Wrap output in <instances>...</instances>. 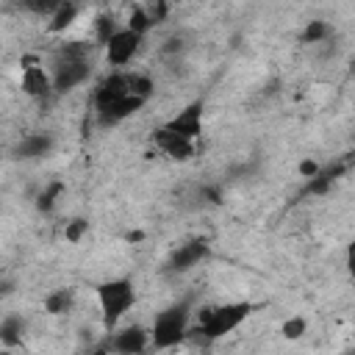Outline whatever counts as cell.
I'll list each match as a JSON object with an SVG mask.
<instances>
[{
  "mask_svg": "<svg viewBox=\"0 0 355 355\" xmlns=\"http://www.w3.org/2000/svg\"><path fill=\"white\" fill-rule=\"evenodd\" d=\"M189 327H191L189 300L172 302L155 313V319L150 324V347L153 349H172L189 338Z\"/></svg>",
  "mask_w": 355,
  "mask_h": 355,
  "instance_id": "4",
  "label": "cell"
},
{
  "mask_svg": "<svg viewBox=\"0 0 355 355\" xmlns=\"http://www.w3.org/2000/svg\"><path fill=\"white\" fill-rule=\"evenodd\" d=\"M330 36V25L324 22V19H311V22H305V28H302V33H300V39L305 42V44H319V42H324Z\"/></svg>",
  "mask_w": 355,
  "mask_h": 355,
  "instance_id": "19",
  "label": "cell"
},
{
  "mask_svg": "<svg viewBox=\"0 0 355 355\" xmlns=\"http://www.w3.org/2000/svg\"><path fill=\"white\" fill-rule=\"evenodd\" d=\"M78 14H80V6H78V3H69V0H67V3H58V8L47 17V19H50L47 31H50V33H64V31L78 19Z\"/></svg>",
  "mask_w": 355,
  "mask_h": 355,
  "instance_id": "15",
  "label": "cell"
},
{
  "mask_svg": "<svg viewBox=\"0 0 355 355\" xmlns=\"http://www.w3.org/2000/svg\"><path fill=\"white\" fill-rule=\"evenodd\" d=\"M86 230H89V222L78 216V219L67 222V227H64V236H67V241H69V244H78V241L86 236Z\"/></svg>",
  "mask_w": 355,
  "mask_h": 355,
  "instance_id": "22",
  "label": "cell"
},
{
  "mask_svg": "<svg viewBox=\"0 0 355 355\" xmlns=\"http://www.w3.org/2000/svg\"><path fill=\"white\" fill-rule=\"evenodd\" d=\"M316 169H319V164H313V161H302L300 164V175L308 180V178H313L316 175Z\"/></svg>",
  "mask_w": 355,
  "mask_h": 355,
  "instance_id": "24",
  "label": "cell"
},
{
  "mask_svg": "<svg viewBox=\"0 0 355 355\" xmlns=\"http://www.w3.org/2000/svg\"><path fill=\"white\" fill-rule=\"evenodd\" d=\"M53 147H55V136L47 130H36V133H28L19 139V144L14 147V155L22 161H39V158L50 155Z\"/></svg>",
  "mask_w": 355,
  "mask_h": 355,
  "instance_id": "12",
  "label": "cell"
},
{
  "mask_svg": "<svg viewBox=\"0 0 355 355\" xmlns=\"http://www.w3.org/2000/svg\"><path fill=\"white\" fill-rule=\"evenodd\" d=\"M22 8L33 11V14H42V17H50L58 8V3L55 0H28V3H22Z\"/></svg>",
  "mask_w": 355,
  "mask_h": 355,
  "instance_id": "23",
  "label": "cell"
},
{
  "mask_svg": "<svg viewBox=\"0 0 355 355\" xmlns=\"http://www.w3.org/2000/svg\"><path fill=\"white\" fill-rule=\"evenodd\" d=\"M22 333H25V322L19 316H8L0 322V344L14 347L17 341H22Z\"/></svg>",
  "mask_w": 355,
  "mask_h": 355,
  "instance_id": "18",
  "label": "cell"
},
{
  "mask_svg": "<svg viewBox=\"0 0 355 355\" xmlns=\"http://www.w3.org/2000/svg\"><path fill=\"white\" fill-rule=\"evenodd\" d=\"M125 28H130V31H133V33H139V36H147V31L153 28L147 8H144V6H133V11H130V17H128Z\"/></svg>",
  "mask_w": 355,
  "mask_h": 355,
  "instance_id": "20",
  "label": "cell"
},
{
  "mask_svg": "<svg viewBox=\"0 0 355 355\" xmlns=\"http://www.w3.org/2000/svg\"><path fill=\"white\" fill-rule=\"evenodd\" d=\"M22 92L33 100H50L53 94V80H50V69H44L39 61H31L22 67Z\"/></svg>",
  "mask_w": 355,
  "mask_h": 355,
  "instance_id": "11",
  "label": "cell"
},
{
  "mask_svg": "<svg viewBox=\"0 0 355 355\" xmlns=\"http://www.w3.org/2000/svg\"><path fill=\"white\" fill-rule=\"evenodd\" d=\"M305 330H308V319H305V316H288V319L280 324V336L288 338V341L302 338Z\"/></svg>",
  "mask_w": 355,
  "mask_h": 355,
  "instance_id": "21",
  "label": "cell"
},
{
  "mask_svg": "<svg viewBox=\"0 0 355 355\" xmlns=\"http://www.w3.org/2000/svg\"><path fill=\"white\" fill-rule=\"evenodd\" d=\"M61 194H64V183H61V180L47 183V186L39 191V197H36V208H39L42 214H53V211H55V202H58Z\"/></svg>",
  "mask_w": 355,
  "mask_h": 355,
  "instance_id": "17",
  "label": "cell"
},
{
  "mask_svg": "<svg viewBox=\"0 0 355 355\" xmlns=\"http://www.w3.org/2000/svg\"><path fill=\"white\" fill-rule=\"evenodd\" d=\"M108 352L114 355H144L150 349V330L141 324L116 327L108 333Z\"/></svg>",
  "mask_w": 355,
  "mask_h": 355,
  "instance_id": "7",
  "label": "cell"
},
{
  "mask_svg": "<svg viewBox=\"0 0 355 355\" xmlns=\"http://www.w3.org/2000/svg\"><path fill=\"white\" fill-rule=\"evenodd\" d=\"M0 355H11V352H6V349H0Z\"/></svg>",
  "mask_w": 355,
  "mask_h": 355,
  "instance_id": "26",
  "label": "cell"
},
{
  "mask_svg": "<svg viewBox=\"0 0 355 355\" xmlns=\"http://www.w3.org/2000/svg\"><path fill=\"white\" fill-rule=\"evenodd\" d=\"M92 355H111V352H108V347H97Z\"/></svg>",
  "mask_w": 355,
  "mask_h": 355,
  "instance_id": "25",
  "label": "cell"
},
{
  "mask_svg": "<svg viewBox=\"0 0 355 355\" xmlns=\"http://www.w3.org/2000/svg\"><path fill=\"white\" fill-rule=\"evenodd\" d=\"M92 75V44L86 42H64L55 47L50 61L53 94H69L83 86Z\"/></svg>",
  "mask_w": 355,
  "mask_h": 355,
  "instance_id": "1",
  "label": "cell"
},
{
  "mask_svg": "<svg viewBox=\"0 0 355 355\" xmlns=\"http://www.w3.org/2000/svg\"><path fill=\"white\" fill-rule=\"evenodd\" d=\"M94 294H97L103 327L108 333L116 330L119 322L128 316V311L136 305V283L130 277H108L94 286Z\"/></svg>",
  "mask_w": 355,
  "mask_h": 355,
  "instance_id": "3",
  "label": "cell"
},
{
  "mask_svg": "<svg viewBox=\"0 0 355 355\" xmlns=\"http://www.w3.org/2000/svg\"><path fill=\"white\" fill-rule=\"evenodd\" d=\"M75 300H78L75 288H69V286L55 288V291H50V294L44 297V311L53 313V316H64V313H69V311L75 308Z\"/></svg>",
  "mask_w": 355,
  "mask_h": 355,
  "instance_id": "14",
  "label": "cell"
},
{
  "mask_svg": "<svg viewBox=\"0 0 355 355\" xmlns=\"http://www.w3.org/2000/svg\"><path fill=\"white\" fill-rule=\"evenodd\" d=\"M164 128L175 136H183L189 141H197L202 136V128H205V103L202 100H191L186 103L172 119L164 122Z\"/></svg>",
  "mask_w": 355,
  "mask_h": 355,
  "instance_id": "6",
  "label": "cell"
},
{
  "mask_svg": "<svg viewBox=\"0 0 355 355\" xmlns=\"http://www.w3.org/2000/svg\"><path fill=\"white\" fill-rule=\"evenodd\" d=\"M119 28H122V25L116 22V17H114L111 11L97 14V17H94V39H97V44L103 47V44H105V42H108Z\"/></svg>",
  "mask_w": 355,
  "mask_h": 355,
  "instance_id": "16",
  "label": "cell"
},
{
  "mask_svg": "<svg viewBox=\"0 0 355 355\" xmlns=\"http://www.w3.org/2000/svg\"><path fill=\"white\" fill-rule=\"evenodd\" d=\"M208 255H211V244H208L205 239H189V241H183V244L169 255L166 269L180 275V272H189V269L200 266Z\"/></svg>",
  "mask_w": 355,
  "mask_h": 355,
  "instance_id": "9",
  "label": "cell"
},
{
  "mask_svg": "<svg viewBox=\"0 0 355 355\" xmlns=\"http://www.w3.org/2000/svg\"><path fill=\"white\" fill-rule=\"evenodd\" d=\"M141 42H144V36H139V33H133L130 28L122 25V28L103 44V50H105V61H108L114 69H125V67L139 55Z\"/></svg>",
  "mask_w": 355,
  "mask_h": 355,
  "instance_id": "5",
  "label": "cell"
},
{
  "mask_svg": "<svg viewBox=\"0 0 355 355\" xmlns=\"http://www.w3.org/2000/svg\"><path fill=\"white\" fill-rule=\"evenodd\" d=\"M125 97H133L130 89H128V72L125 69H114L108 72L105 78L97 80L94 92H92V100H94V111L97 108H105V105H114Z\"/></svg>",
  "mask_w": 355,
  "mask_h": 355,
  "instance_id": "8",
  "label": "cell"
},
{
  "mask_svg": "<svg viewBox=\"0 0 355 355\" xmlns=\"http://www.w3.org/2000/svg\"><path fill=\"white\" fill-rule=\"evenodd\" d=\"M255 311V302L250 300H233V302H219V305H205L197 313V322L189 327V336H197L202 344L219 341L230 336L239 324H244Z\"/></svg>",
  "mask_w": 355,
  "mask_h": 355,
  "instance_id": "2",
  "label": "cell"
},
{
  "mask_svg": "<svg viewBox=\"0 0 355 355\" xmlns=\"http://www.w3.org/2000/svg\"><path fill=\"white\" fill-rule=\"evenodd\" d=\"M344 172H347V164L319 166V169H316V175L305 180V189H302V191H305V194H327V191L333 189V183H336Z\"/></svg>",
  "mask_w": 355,
  "mask_h": 355,
  "instance_id": "13",
  "label": "cell"
},
{
  "mask_svg": "<svg viewBox=\"0 0 355 355\" xmlns=\"http://www.w3.org/2000/svg\"><path fill=\"white\" fill-rule=\"evenodd\" d=\"M150 141H153V147H155L161 155H166L169 161H189V158H194V153H197L194 141H189V139H183V136L169 133L164 125L153 130Z\"/></svg>",
  "mask_w": 355,
  "mask_h": 355,
  "instance_id": "10",
  "label": "cell"
}]
</instances>
